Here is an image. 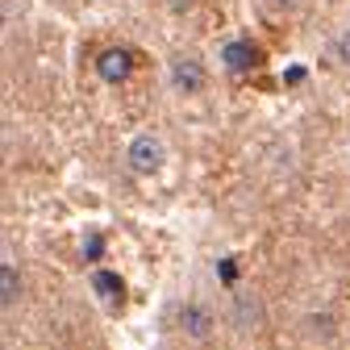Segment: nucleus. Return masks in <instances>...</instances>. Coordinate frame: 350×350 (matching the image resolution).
I'll return each instance as SVG.
<instances>
[{"mask_svg":"<svg viewBox=\"0 0 350 350\" xmlns=\"http://www.w3.org/2000/svg\"><path fill=\"white\" fill-rule=\"evenodd\" d=\"M184 329H188L192 338H208V334H213V321L204 317V309L188 304V309H184Z\"/></svg>","mask_w":350,"mask_h":350,"instance_id":"6e6552de","label":"nucleus"},{"mask_svg":"<svg viewBox=\"0 0 350 350\" xmlns=\"http://www.w3.org/2000/svg\"><path fill=\"white\" fill-rule=\"evenodd\" d=\"M267 5H271L275 13H284V9H292V5H296V0H267Z\"/></svg>","mask_w":350,"mask_h":350,"instance_id":"f8f14e48","label":"nucleus"},{"mask_svg":"<svg viewBox=\"0 0 350 350\" xmlns=\"http://www.w3.org/2000/svg\"><path fill=\"white\" fill-rule=\"evenodd\" d=\"M221 63H226V67H230L234 75H246V71H250V67L258 63V51L250 46V42H246V38H234V42H230V46L221 51Z\"/></svg>","mask_w":350,"mask_h":350,"instance_id":"39448f33","label":"nucleus"},{"mask_svg":"<svg viewBox=\"0 0 350 350\" xmlns=\"http://www.w3.org/2000/svg\"><path fill=\"white\" fill-rule=\"evenodd\" d=\"M204 79H208V71H204V63H200L196 55L171 59V88H175L180 96H196L200 88H204Z\"/></svg>","mask_w":350,"mask_h":350,"instance_id":"f03ea898","label":"nucleus"},{"mask_svg":"<svg viewBox=\"0 0 350 350\" xmlns=\"http://www.w3.org/2000/svg\"><path fill=\"white\" fill-rule=\"evenodd\" d=\"M167 163V150H163V138L154 134H138V138H129L125 146V167L134 171V175H159Z\"/></svg>","mask_w":350,"mask_h":350,"instance_id":"f257e3e1","label":"nucleus"},{"mask_svg":"<svg viewBox=\"0 0 350 350\" xmlns=\"http://www.w3.org/2000/svg\"><path fill=\"white\" fill-rule=\"evenodd\" d=\"M329 51H334V63L350 71V25H342V29L334 33V42H329Z\"/></svg>","mask_w":350,"mask_h":350,"instance_id":"1a4fd4ad","label":"nucleus"},{"mask_svg":"<svg viewBox=\"0 0 350 350\" xmlns=\"http://www.w3.org/2000/svg\"><path fill=\"white\" fill-rule=\"evenodd\" d=\"M0 284H5V288H0V300H5V309H13L17 292H21V275H17V267L9 258H5V267H0Z\"/></svg>","mask_w":350,"mask_h":350,"instance_id":"0eeeda50","label":"nucleus"},{"mask_svg":"<svg viewBox=\"0 0 350 350\" xmlns=\"http://www.w3.org/2000/svg\"><path fill=\"white\" fill-rule=\"evenodd\" d=\"M92 292H96L100 300H109L113 309L125 300V284H121V275H113V271H96V275H92Z\"/></svg>","mask_w":350,"mask_h":350,"instance_id":"423d86ee","label":"nucleus"},{"mask_svg":"<svg viewBox=\"0 0 350 350\" xmlns=\"http://www.w3.org/2000/svg\"><path fill=\"white\" fill-rule=\"evenodd\" d=\"M100 254V238H92V242H83V258H96Z\"/></svg>","mask_w":350,"mask_h":350,"instance_id":"9b49d317","label":"nucleus"},{"mask_svg":"<svg viewBox=\"0 0 350 350\" xmlns=\"http://www.w3.org/2000/svg\"><path fill=\"white\" fill-rule=\"evenodd\" d=\"M96 75L105 83H125L129 75H134V51L129 46H105L96 55Z\"/></svg>","mask_w":350,"mask_h":350,"instance_id":"7ed1b4c3","label":"nucleus"},{"mask_svg":"<svg viewBox=\"0 0 350 350\" xmlns=\"http://www.w3.org/2000/svg\"><path fill=\"white\" fill-rule=\"evenodd\" d=\"M230 317H234V329H258L262 325V300L258 296H250V292H242L238 300H234V309H230Z\"/></svg>","mask_w":350,"mask_h":350,"instance_id":"20e7f679","label":"nucleus"},{"mask_svg":"<svg viewBox=\"0 0 350 350\" xmlns=\"http://www.w3.org/2000/svg\"><path fill=\"white\" fill-rule=\"evenodd\" d=\"M234 271H238V267H234V258H226V262H217V275H226V280H234Z\"/></svg>","mask_w":350,"mask_h":350,"instance_id":"9d476101","label":"nucleus"}]
</instances>
